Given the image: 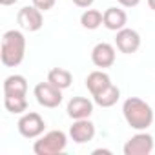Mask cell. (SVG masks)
I'll return each instance as SVG.
<instances>
[{
	"label": "cell",
	"instance_id": "1",
	"mask_svg": "<svg viewBox=\"0 0 155 155\" xmlns=\"http://www.w3.org/2000/svg\"><path fill=\"white\" fill-rule=\"evenodd\" d=\"M122 115H124V120L128 122V126L137 130V131L148 130L153 124V119H155L151 106L146 101L139 99V97H130V99L124 101Z\"/></svg>",
	"mask_w": 155,
	"mask_h": 155
},
{
	"label": "cell",
	"instance_id": "2",
	"mask_svg": "<svg viewBox=\"0 0 155 155\" xmlns=\"http://www.w3.org/2000/svg\"><path fill=\"white\" fill-rule=\"evenodd\" d=\"M26 57V37L20 29H9L2 35L0 60L6 68H17Z\"/></svg>",
	"mask_w": 155,
	"mask_h": 155
},
{
	"label": "cell",
	"instance_id": "3",
	"mask_svg": "<svg viewBox=\"0 0 155 155\" xmlns=\"http://www.w3.org/2000/svg\"><path fill=\"white\" fill-rule=\"evenodd\" d=\"M68 146V135L60 130H51L48 133H42L35 144L33 151L37 155H58L66 150Z\"/></svg>",
	"mask_w": 155,
	"mask_h": 155
},
{
	"label": "cell",
	"instance_id": "4",
	"mask_svg": "<svg viewBox=\"0 0 155 155\" xmlns=\"http://www.w3.org/2000/svg\"><path fill=\"white\" fill-rule=\"evenodd\" d=\"M17 128H18V133L22 137H26V139H38L44 133V130H46V122L40 117V113L28 111V113H22V117L17 122Z\"/></svg>",
	"mask_w": 155,
	"mask_h": 155
},
{
	"label": "cell",
	"instance_id": "5",
	"mask_svg": "<svg viewBox=\"0 0 155 155\" xmlns=\"http://www.w3.org/2000/svg\"><path fill=\"white\" fill-rule=\"evenodd\" d=\"M33 95L37 99V102L42 108H58L62 102V90H58L57 86H53L51 82H38L33 90Z\"/></svg>",
	"mask_w": 155,
	"mask_h": 155
},
{
	"label": "cell",
	"instance_id": "6",
	"mask_svg": "<svg viewBox=\"0 0 155 155\" xmlns=\"http://www.w3.org/2000/svg\"><path fill=\"white\" fill-rule=\"evenodd\" d=\"M153 146H155L153 137L146 133L144 130V131L135 133L131 139H128L126 144L122 146V151L124 155H150L153 151Z\"/></svg>",
	"mask_w": 155,
	"mask_h": 155
},
{
	"label": "cell",
	"instance_id": "7",
	"mask_svg": "<svg viewBox=\"0 0 155 155\" xmlns=\"http://www.w3.org/2000/svg\"><path fill=\"white\" fill-rule=\"evenodd\" d=\"M44 11H40L37 6H24L18 15H17V20H18V26L24 29V31H29V33H35L38 31L42 26H44Z\"/></svg>",
	"mask_w": 155,
	"mask_h": 155
},
{
	"label": "cell",
	"instance_id": "8",
	"mask_svg": "<svg viewBox=\"0 0 155 155\" xmlns=\"http://www.w3.org/2000/svg\"><path fill=\"white\" fill-rule=\"evenodd\" d=\"M115 46L120 53L124 55H133L139 51L140 48V35L139 31L131 29V28H122L120 31H117L115 37Z\"/></svg>",
	"mask_w": 155,
	"mask_h": 155
},
{
	"label": "cell",
	"instance_id": "9",
	"mask_svg": "<svg viewBox=\"0 0 155 155\" xmlns=\"http://www.w3.org/2000/svg\"><path fill=\"white\" fill-rule=\"evenodd\" d=\"M115 58H117V51L115 46H111L110 42H99L91 49V62L101 69L111 68L115 64Z\"/></svg>",
	"mask_w": 155,
	"mask_h": 155
},
{
	"label": "cell",
	"instance_id": "10",
	"mask_svg": "<svg viewBox=\"0 0 155 155\" xmlns=\"http://www.w3.org/2000/svg\"><path fill=\"white\" fill-rule=\"evenodd\" d=\"M69 137L77 144H86V142L93 140V137H95V124L90 119L73 120V124L69 128Z\"/></svg>",
	"mask_w": 155,
	"mask_h": 155
},
{
	"label": "cell",
	"instance_id": "11",
	"mask_svg": "<svg viewBox=\"0 0 155 155\" xmlns=\"http://www.w3.org/2000/svg\"><path fill=\"white\" fill-rule=\"evenodd\" d=\"M68 117L73 120H79V119H90L93 113V102L86 97H71L68 102Z\"/></svg>",
	"mask_w": 155,
	"mask_h": 155
},
{
	"label": "cell",
	"instance_id": "12",
	"mask_svg": "<svg viewBox=\"0 0 155 155\" xmlns=\"http://www.w3.org/2000/svg\"><path fill=\"white\" fill-rule=\"evenodd\" d=\"M126 24H128V15H126L124 9H120V8H108L104 11V24L102 26L106 29L117 33L122 28H126Z\"/></svg>",
	"mask_w": 155,
	"mask_h": 155
},
{
	"label": "cell",
	"instance_id": "13",
	"mask_svg": "<svg viewBox=\"0 0 155 155\" xmlns=\"http://www.w3.org/2000/svg\"><path fill=\"white\" fill-rule=\"evenodd\" d=\"M110 84H111L110 75L106 71H102V69H95V71H91L86 77V88L91 93V97L97 95V93H101L102 90H106Z\"/></svg>",
	"mask_w": 155,
	"mask_h": 155
},
{
	"label": "cell",
	"instance_id": "14",
	"mask_svg": "<svg viewBox=\"0 0 155 155\" xmlns=\"http://www.w3.org/2000/svg\"><path fill=\"white\" fill-rule=\"evenodd\" d=\"M4 95H17L26 97L28 95V81L24 75H9L4 79Z\"/></svg>",
	"mask_w": 155,
	"mask_h": 155
},
{
	"label": "cell",
	"instance_id": "15",
	"mask_svg": "<svg viewBox=\"0 0 155 155\" xmlns=\"http://www.w3.org/2000/svg\"><path fill=\"white\" fill-rule=\"evenodd\" d=\"M119 99H120V90H119L113 82H111L106 90H102L101 93L93 95V102H95L97 106H101V108H111V106L117 104Z\"/></svg>",
	"mask_w": 155,
	"mask_h": 155
},
{
	"label": "cell",
	"instance_id": "16",
	"mask_svg": "<svg viewBox=\"0 0 155 155\" xmlns=\"http://www.w3.org/2000/svg\"><path fill=\"white\" fill-rule=\"evenodd\" d=\"M48 82H51L53 86H57L58 90H68L69 86H71V82H73V75H71V71H68V69H64V68H53V69H49V73H48Z\"/></svg>",
	"mask_w": 155,
	"mask_h": 155
},
{
	"label": "cell",
	"instance_id": "17",
	"mask_svg": "<svg viewBox=\"0 0 155 155\" xmlns=\"http://www.w3.org/2000/svg\"><path fill=\"white\" fill-rule=\"evenodd\" d=\"M81 24L84 29H90V31H95L99 29L102 24H104V13H101L99 9H86L82 15H81Z\"/></svg>",
	"mask_w": 155,
	"mask_h": 155
},
{
	"label": "cell",
	"instance_id": "18",
	"mask_svg": "<svg viewBox=\"0 0 155 155\" xmlns=\"http://www.w3.org/2000/svg\"><path fill=\"white\" fill-rule=\"evenodd\" d=\"M4 106L9 113L22 115L28 110V99L26 97H17V95H4Z\"/></svg>",
	"mask_w": 155,
	"mask_h": 155
},
{
	"label": "cell",
	"instance_id": "19",
	"mask_svg": "<svg viewBox=\"0 0 155 155\" xmlns=\"http://www.w3.org/2000/svg\"><path fill=\"white\" fill-rule=\"evenodd\" d=\"M57 4V0H33V6H37L40 11H49Z\"/></svg>",
	"mask_w": 155,
	"mask_h": 155
},
{
	"label": "cell",
	"instance_id": "20",
	"mask_svg": "<svg viewBox=\"0 0 155 155\" xmlns=\"http://www.w3.org/2000/svg\"><path fill=\"white\" fill-rule=\"evenodd\" d=\"M71 2H73L77 8H81V9H88V8L93 6L95 0H71Z\"/></svg>",
	"mask_w": 155,
	"mask_h": 155
},
{
	"label": "cell",
	"instance_id": "21",
	"mask_svg": "<svg viewBox=\"0 0 155 155\" xmlns=\"http://www.w3.org/2000/svg\"><path fill=\"white\" fill-rule=\"evenodd\" d=\"M117 2L122 6V8H135L140 4V0H117Z\"/></svg>",
	"mask_w": 155,
	"mask_h": 155
},
{
	"label": "cell",
	"instance_id": "22",
	"mask_svg": "<svg viewBox=\"0 0 155 155\" xmlns=\"http://www.w3.org/2000/svg\"><path fill=\"white\" fill-rule=\"evenodd\" d=\"M17 2H18V0H0V4H2V6H13Z\"/></svg>",
	"mask_w": 155,
	"mask_h": 155
},
{
	"label": "cell",
	"instance_id": "23",
	"mask_svg": "<svg viewBox=\"0 0 155 155\" xmlns=\"http://www.w3.org/2000/svg\"><path fill=\"white\" fill-rule=\"evenodd\" d=\"M97 153H111L110 150H102V148H99V150H93V155H97Z\"/></svg>",
	"mask_w": 155,
	"mask_h": 155
},
{
	"label": "cell",
	"instance_id": "24",
	"mask_svg": "<svg viewBox=\"0 0 155 155\" xmlns=\"http://www.w3.org/2000/svg\"><path fill=\"white\" fill-rule=\"evenodd\" d=\"M148 6H150L151 11H155V0H148Z\"/></svg>",
	"mask_w": 155,
	"mask_h": 155
}]
</instances>
